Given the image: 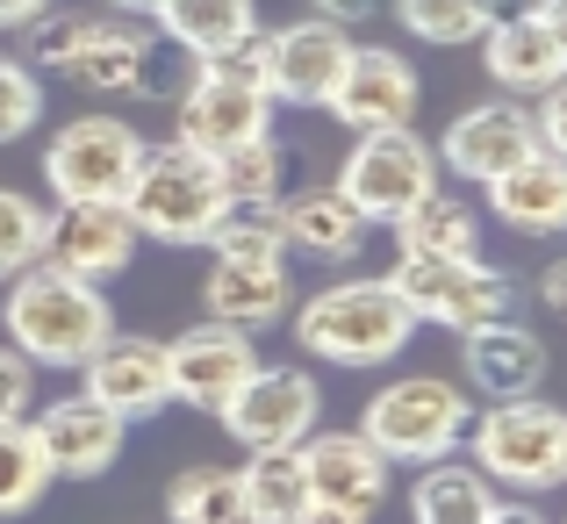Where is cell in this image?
<instances>
[{
    "instance_id": "cell-32",
    "label": "cell",
    "mask_w": 567,
    "mask_h": 524,
    "mask_svg": "<svg viewBox=\"0 0 567 524\" xmlns=\"http://www.w3.org/2000/svg\"><path fill=\"white\" fill-rule=\"evenodd\" d=\"M43 489H51V468H43V453H37V439H29V424L14 417V424H0V517L37 511Z\"/></svg>"
},
{
    "instance_id": "cell-11",
    "label": "cell",
    "mask_w": 567,
    "mask_h": 524,
    "mask_svg": "<svg viewBox=\"0 0 567 524\" xmlns=\"http://www.w3.org/2000/svg\"><path fill=\"white\" fill-rule=\"evenodd\" d=\"M416 101H424V86H416V65L402 51H388V43H352L346 51V72L331 80V94H323V109L338 115L346 130H410L416 123Z\"/></svg>"
},
{
    "instance_id": "cell-16",
    "label": "cell",
    "mask_w": 567,
    "mask_h": 524,
    "mask_svg": "<svg viewBox=\"0 0 567 524\" xmlns=\"http://www.w3.org/2000/svg\"><path fill=\"white\" fill-rule=\"evenodd\" d=\"M431 152H439V166L453 179L488 187V179L511 173L525 152H539V130H532V109H517V101H482V109H467Z\"/></svg>"
},
{
    "instance_id": "cell-44",
    "label": "cell",
    "mask_w": 567,
    "mask_h": 524,
    "mask_svg": "<svg viewBox=\"0 0 567 524\" xmlns=\"http://www.w3.org/2000/svg\"><path fill=\"white\" fill-rule=\"evenodd\" d=\"M488 22H511V14H532V0H482Z\"/></svg>"
},
{
    "instance_id": "cell-10",
    "label": "cell",
    "mask_w": 567,
    "mask_h": 524,
    "mask_svg": "<svg viewBox=\"0 0 567 524\" xmlns=\"http://www.w3.org/2000/svg\"><path fill=\"white\" fill-rule=\"evenodd\" d=\"M216 417H223V431H230L245 453L302 445L309 431H317V417H323V388H317L309 367H251Z\"/></svg>"
},
{
    "instance_id": "cell-21",
    "label": "cell",
    "mask_w": 567,
    "mask_h": 524,
    "mask_svg": "<svg viewBox=\"0 0 567 524\" xmlns=\"http://www.w3.org/2000/svg\"><path fill=\"white\" fill-rule=\"evenodd\" d=\"M202 302L216 323L230 331H266V323L288 317L295 302V280H288V259H216L202 280Z\"/></svg>"
},
{
    "instance_id": "cell-45",
    "label": "cell",
    "mask_w": 567,
    "mask_h": 524,
    "mask_svg": "<svg viewBox=\"0 0 567 524\" xmlns=\"http://www.w3.org/2000/svg\"><path fill=\"white\" fill-rule=\"evenodd\" d=\"M109 8H123V14H158V0H109Z\"/></svg>"
},
{
    "instance_id": "cell-13",
    "label": "cell",
    "mask_w": 567,
    "mask_h": 524,
    "mask_svg": "<svg viewBox=\"0 0 567 524\" xmlns=\"http://www.w3.org/2000/svg\"><path fill=\"white\" fill-rule=\"evenodd\" d=\"M137 223H130L123 202H58L51 216H43V259L65 266V274L80 280H115L130 259H137Z\"/></svg>"
},
{
    "instance_id": "cell-39",
    "label": "cell",
    "mask_w": 567,
    "mask_h": 524,
    "mask_svg": "<svg viewBox=\"0 0 567 524\" xmlns=\"http://www.w3.org/2000/svg\"><path fill=\"white\" fill-rule=\"evenodd\" d=\"M532 14H539V29L554 37V51L567 58V0H532Z\"/></svg>"
},
{
    "instance_id": "cell-35",
    "label": "cell",
    "mask_w": 567,
    "mask_h": 524,
    "mask_svg": "<svg viewBox=\"0 0 567 524\" xmlns=\"http://www.w3.org/2000/svg\"><path fill=\"white\" fill-rule=\"evenodd\" d=\"M37 123H43V86H37V72H29L22 58L0 51V144H14L22 130H37Z\"/></svg>"
},
{
    "instance_id": "cell-2",
    "label": "cell",
    "mask_w": 567,
    "mask_h": 524,
    "mask_svg": "<svg viewBox=\"0 0 567 524\" xmlns=\"http://www.w3.org/2000/svg\"><path fill=\"white\" fill-rule=\"evenodd\" d=\"M410 331L416 317L388 280H338L295 309V346L309 359H331V367H388L410 346Z\"/></svg>"
},
{
    "instance_id": "cell-40",
    "label": "cell",
    "mask_w": 567,
    "mask_h": 524,
    "mask_svg": "<svg viewBox=\"0 0 567 524\" xmlns=\"http://www.w3.org/2000/svg\"><path fill=\"white\" fill-rule=\"evenodd\" d=\"M539 302L554 309V317H567V259H554V266L539 274Z\"/></svg>"
},
{
    "instance_id": "cell-43",
    "label": "cell",
    "mask_w": 567,
    "mask_h": 524,
    "mask_svg": "<svg viewBox=\"0 0 567 524\" xmlns=\"http://www.w3.org/2000/svg\"><path fill=\"white\" fill-rule=\"evenodd\" d=\"M488 524H546V517L532 511V503H496V511H488Z\"/></svg>"
},
{
    "instance_id": "cell-12",
    "label": "cell",
    "mask_w": 567,
    "mask_h": 524,
    "mask_svg": "<svg viewBox=\"0 0 567 524\" xmlns=\"http://www.w3.org/2000/svg\"><path fill=\"white\" fill-rule=\"evenodd\" d=\"M22 424L37 439L43 468H51V482H94V474H109L123 460V439H130V424L115 410H101L94 395H58V402H43V417L29 410Z\"/></svg>"
},
{
    "instance_id": "cell-41",
    "label": "cell",
    "mask_w": 567,
    "mask_h": 524,
    "mask_svg": "<svg viewBox=\"0 0 567 524\" xmlns=\"http://www.w3.org/2000/svg\"><path fill=\"white\" fill-rule=\"evenodd\" d=\"M43 8H51V0H0V29H22V22H37Z\"/></svg>"
},
{
    "instance_id": "cell-29",
    "label": "cell",
    "mask_w": 567,
    "mask_h": 524,
    "mask_svg": "<svg viewBox=\"0 0 567 524\" xmlns=\"http://www.w3.org/2000/svg\"><path fill=\"white\" fill-rule=\"evenodd\" d=\"M202 245H216V259H288V245H280V202L274 194L223 202Z\"/></svg>"
},
{
    "instance_id": "cell-28",
    "label": "cell",
    "mask_w": 567,
    "mask_h": 524,
    "mask_svg": "<svg viewBox=\"0 0 567 524\" xmlns=\"http://www.w3.org/2000/svg\"><path fill=\"white\" fill-rule=\"evenodd\" d=\"M488 511H496V482H488L482 468H460V460L445 453L416 474V496H410L416 524H488Z\"/></svg>"
},
{
    "instance_id": "cell-1",
    "label": "cell",
    "mask_w": 567,
    "mask_h": 524,
    "mask_svg": "<svg viewBox=\"0 0 567 524\" xmlns=\"http://www.w3.org/2000/svg\"><path fill=\"white\" fill-rule=\"evenodd\" d=\"M0 317H8V346L29 367H86L115 338V309L101 302V288L65 274V266H51V259L22 266L8 280Z\"/></svg>"
},
{
    "instance_id": "cell-27",
    "label": "cell",
    "mask_w": 567,
    "mask_h": 524,
    "mask_svg": "<svg viewBox=\"0 0 567 524\" xmlns=\"http://www.w3.org/2000/svg\"><path fill=\"white\" fill-rule=\"evenodd\" d=\"M395 245L402 251H445V259H482V216H474L460 194H445V187H431L424 202H410L395 223Z\"/></svg>"
},
{
    "instance_id": "cell-24",
    "label": "cell",
    "mask_w": 567,
    "mask_h": 524,
    "mask_svg": "<svg viewBox=\"0 0 567 524\" xmlns=\"http://www.w3.org/2000/svg\"><path fill=\"white\" fill-rule=\"evenodd\" d=\"M482 72L503 86V94H546V86L567 72V58L539 29V14H511V22L482 29Z\"/></svg>"
},
{
    "instance_id": "cell-34",
    "label": "cell",
    "mask_w": 567,
    "mask_h": 524,
    "mask_svg": "<svg viewBox=\"0 0 567 524\" xmlns=\"http://www.w3.org/2000/svg\"><path fill=\"white\" fill-rule=\"evenodd\" d=\"M37 259H43V208L29 194L0 187V280H14Z\"/></svg>"
},
{
    "instance_id": "cell-3",
    "label": "cell",
    "mask_w": 567,
    "mask_h": 524,
    "mask_svg": "<svg viewBox=\"0 0 567 524\" xmlns=\"http://www.w3.org/2000/svg\"><path fill=\"white\" fill-rule=\"evenodd\" d=\"M467 424H474V402L460 381H445V373H402V381H388L367 402L360 439L374 445L388 468H431V460H445L467 439Z\"/></svg>"
},
{
    "instance_id": "cell-6",
    "label": "cell",
    "mask_w": 567,
    "mask_h": 524,
    "mask_svg": "<svg viewBox=\"0 0 567 524\" xmlns=\"http://www.w3.org/2000/svg\"><path fill=\"white\" fill-rule=\"evenodd\" d=\"M388 288L402 295L416 323H439V331H482V323H503L517 309L511 274L482 259H445V251H402Z\"/></svg>"
},
{
    "instance_id": "cell-8",
    "label": "cell",
    "mask_w": 567,
    "mask_h": 524,
    "mask_svg": "<svg viewBox=\"0 0 567 524\" xmlns=\"http://www.w3.org/2000/svg\"><path fill=\"white\" fill-rule=\"evenodd\" d=\"M144 137L123 115H80L43 144V179H51L58 202H123L130 179H137Z\"/></svg>"
},
{
    "instance_id": "cell-38",
    "label": "cell",
    "mask_w": 567,
    "mask_h": 524,
    "mask_svg": "<svg viewBox=\"0 0 567 524\" xmlns=\"http://www.w3.org/2000/svg\"><path fill=\"white\" fill-rule=\"evenodd\" d=\"M309 8H317V14H331V22H374V14L388 8V0H309Z\"/></svg>"
},
{
    "instance_id": "cell-20",
    "label": "cell",
    "mask_w": 567,
    "mask_h": 524,
    "mask_svg": "<svg viewBox=\"0 0 567 524\" xmlns=\"http://www.w3.org/2000/svg\"><path fill=\"white\" fill-rule=\"evenodd\" d=\"M467 338V381L482 388L488 402H517V395H539L546 388V338L532 323L503 317V323H482V331H460Z\"/></svg>"
},
{
    "instance_id": "cell-36",
    "label": "cell",
    "mask_w": 567,
    "mask_h": 524,
    "mask_svg": "<svg viewBox=\"0 0 567 524\" xmlns=\"http://www.w3.org/2000/svg\"><path fill=\"white\" fill-rule=\"evenodd\" d=\"M37 410V367H29L14 346H0V424Z\"/></svg>"
},
{
    "instance_id": "cell-30",
    "label": "cell",
    "mask_w": 567,
    "mask_h": 524,
    "mask_svg": "<svg viewBox=\"0 0 567 524\" xmlns=\"http://www.w3.org/2000/svg\"><path fill=\"white\" fill-rule=\"evenodd\" d=\"M166 517L173 524H245V482H237V468H187V474H173Z\"/></svg>"
},
{
    "instance_id": "cell-17",
    "label": "cell",
    "mask_w": 567,
    "mask_h": 524,
    "mask_svg": "<svg viewBox=\"0 0 567 524\" xmlns=\"http://www.w3.org/2000/svg\"><path fill=\"white\" fill-rule=\"evenodd\" d=\"M80 373H86L80 395H94L101 410H115L123 424H137V417H158V410L173 402V373H166V346H158V338L115 331Z\"/></svg>"
},
{
    "instance_id": "cell-15",
    "label": "cell",
    "mask_w": 567,
    "mask_h": 524,
    "mask_svg": "<svg viewBox=\"0 0 567 524\" xmlns=\"http://www.w3.org/2000/svg\"><path fill=\"white\" fill-rule=\"evenodd\" d=\"M259 367V352H251V331H230V323H194L166 346V373H173V402H187V410H208L216 417L223 402L237 395V381Z\"/></svg>"
},
{
    "instance_id": "cell-14",
    "label": "cell",
    "mask_w": 567,
    "mask_h": 524,
    "mask_svg": "<svg viewBox=\"0 0 567 524\" xmlns=\"http://www.w3.org/2000/svg\"><path fill=\"white\" fill-rule=\"evenodd\" d=\"M352 29L331 22V14H302V22L274 29L266 37V94L288 101V109H323L331 80L346 72Z\"/></svg>"
},
{
    "instance_id": "cell-19",
    "label": "cell",
    "mask_w": 567,
    "mask_h": 524,
    "mask_svg": "<svg viewBox=\"0 0 567 524\" xmlns=\"http://www.w3.org/2000/svg\"><path fill=\"white\" fill-rule=\"evenodd\" d=\"M65 80L80 86V94H152V37H144L137 22H123V14H94V29H86V43L65 58Z\"/></svg>"
},
{
    "instance_id": "cell-5",
    "label": "cell",
    "mask_w": 567,
    "mask_h": 524,
    "mask_svg": "<svg viewBox=\"0 0 567 524\" xmlns=\"http://www.w3.org/2000/svg\"><path fill=\"white\" fill-rule=\"evenodd\" d=\"M137 237H158V245H202L208 223L223 208V187H216V158L194 152V144H144L137 158V179L123 194Z\"/></svg>"
},
{
    "instance_id": "cell-42",
    "label": "cell",
    "mask_w": 567,
    "mask_h": 524,
    "mask_svg": "<svg viewBox=\"0 0 567 524\" xmlns=\"http://www.w3.org/2000/svg\"><path fill=\"white\" fill-rule=\"evenodd\" d=\"M295 524H367V517H352V511H338V503H309Z\"/></svg>"
},
{
    "instance_id": "cell-18",
    "label": "cell",
    "mask_w": 567,
    "mask_h": 524,
    "mask_svg": "<svg viewBox=\"0 0 567 524\" xmlns=\"http://www.w3.org/2000/svg\"><path fill=\"white\" fill-rule=\"evenodd\" d=\"M302 468H309V496L317 503H338V511H352V517H374L388 503V460L360 431H309Z\"/></svg>"
},
{
    "instance_id": "cell-7",
    "label": "cell",
    "mask_w": 567,
    "mask_h": 524,
    "mask_svg": "<svg viewBox=\"0 0 567 524\" xmlns=\"http://www.w3.org/2000/svg\"><path fill=\"white\" fill-rule=\"evenodd\" d=\"M474 439V468L503 489H560L567 482V417L539 395H517V402H488V417L467 424Z\"/></svg>"
},
{
    "instance_id": "cell-9",
    "label": "cell",
    "mask_w": 567,
    "mask_h": 524,
    "mask_svg": "<svg viewBox=\"0 0 567 524\" xmlns=\"http://www.w3.org/2000/svg\"><path fill=\"white\" fill-rule=\"evenodd\" d=\"M439 187V152L416 130H367L352 158L338 166V194L360 208L367 223H395L410 202Z\"/></svg>"
},
{
    "instance_id": "cell-22",
    "label": "cell",
    "mask_w": 567,
    "mask_h": 524,
    "mask_svg": "<svg viewBox=\"0 0 567 524\" xmlns=\"http://www.w3.org/2000/svg\"><path fill=\"white\" fill-rule=\"evenodd\" d=\"M488 208L525 237H560L567 230V158H554L546 144L525 152L511 173L488 179Z\"/></svg>"
},
{
    "instance_id": "cell-4",
    "label": "cell",
    "mask_w": 567,
    "mask_h": 524,
    "mask_svg": "<svg viewBox=\"0 0 567 524\" xmlns=\"http://www.w3.org/2000/svg\"><path fill=\"white\" fill-rule=\"evenodd\" d=\"M274 123V94H266V37L251 29L237 51L223 58H202V72L187 80L181 94V144L194 152H230L245 137H266Z\"/></svg>"
},
{
    "instance_id": "cell-25",
    "label": "cell",
    "mask_w": 567,
    "mask_h": 524,
    "mask_svg": "<svg viewBox=\"0 0 567 524\" xmlns=\"http://www.w3.org/2000/svg\"><path fill=\"white\" fill-rule=\"evenodd\" d=\"M245 482V524H295L309 511V468H302V445H266L237 468Z\"/></svg>"
},
{
    "instance_id": "cell-37",
    "label": "cell",
    "mask_w": 567,
    "mask_h": 524,
    "mask_svg": "<svg viewBox=\"0 0 567 524\" xmlns=\"http://www.w3.org/2000/svg\"><path fill=\"white\" fill-rule=\"evenodd\" d=\"M532 130H539V144H546L554 158H567V72L539 94V109H532Z\"/></svg>"
},
{
    "instance_id": "cell-26",
    "label": "cell",
    "mask_w": 567,
    "mask_h": 524,
    "mask_svg": "<svg viewBox=\"0 0 567 524\" xmlns=\"http://www.w3.org/2000/svg\"><path fill=\"white\" fill-rule=\"evenodd\" d=\"M158 29L187 58H223L259 29V0H158Z\"/></svg>"
},
{
    "instance_id": "cell-31",
    "label": "cell",
    "mask_w": 567,
    "mask_h": 524,
    "mask_svg": "<svg viewBox=\"0 0 567 524\" xmlns=\"http://www.w3.org/2000/svg\"><path fill=\"white\" fill-rule=\"evenodd\" d=\"M280 179H288V144L266 130V137H245L230 152H216V187L223 202H245V194H274L280 202Z\"/></svg>"
},
{
    "instance_id": "cell-33",
    "label": "cell",
    "mask_w": 567,
    "mask_h": 524,
    "mask_svg": "<svg viewBox=\"0 0 567 524\" xmlns=\"http://www.w3.org/2000/svg\"><path fill=\"white\" fill-rule=\"evenodd\" d=\"M402 29L424 43H439V51H453V43H482L488 29V8L482 0H395Z\"/></svg>"
},
{
    "instance_id": "cell-23",
    "label": "cell",
    "mask_w": 567,
    "mask_h": 524,
    "mask_svg": "<svg viewBox=\"0 0 567 524\" xmlns=\"http://www.w3.org/2000/svg\"><path fill=\"white\" fill-rule=\"evenodd\" d=\"M280 245L317 259V266H352L367 245V216L338 187H309L295 202H280Z\"/></svg>"
}]
</instances>
